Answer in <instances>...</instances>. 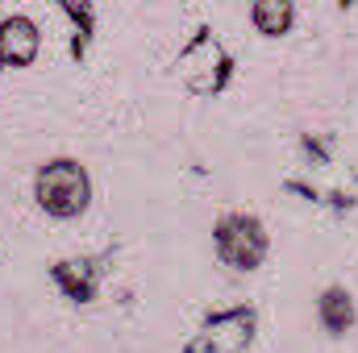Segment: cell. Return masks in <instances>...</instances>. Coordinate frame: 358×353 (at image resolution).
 Masks as SVG:
<instances>
[{"label":"cell","instance_id":"1","mask_svg":"<svg viewBox=\"0 0 358 353\" xmlns=\"http://www.w3.org/2000/svg\"><path fill=\"white\" fill-rule=\"evenodd\" d=\"M38 200L55 216H80L84 204H88V175H84V167H76L67 158L42 167L38 171Z\"/></svg>","mask_w":358,"mask_h":353},{"label":"cell","instance_id":"2","mask_svg":"<svg viewBox=\"0 0 358 353\" xmlns=\"http://www.w3.org/2000/svg\"><path fill=\"white\" fill-rule=\"evenodd\" d=\"M217 254L229 266H238V270L259 266L263 254H267V233H263V225H259L255 216H242V212L225 216V220L217 225Z\"/></svg>","mask_w":358,"mask_h":353},{"label":"cell","instance_id":"3","mask_svg":"<svg viewBox=\"0 0 358 353\" xmlns=\"http://www.w3.org/2000/svg\"><path fill=\"white\" fill-rule=\"evenodd\" d=\"M38 54V29L25 17H8L0 25V59L8 63H29Z\"/></svg>","mask_w":358,"mask_h":353},{"label":"cell","instance_id":"4","mask_svg":"<svg viewBox=\"0 0 358 353\" xmlns=\"http://www.w3.org/2000/svg\"><path fill=\"white\" fill-rule=\"evenodd\" d=\"M321 320H325L329 333H346V329H350L355 303H350V295H346L342 287H329V291H325V299H321Z\"/></svg>","mask_w":358,"mask_h":353},{"label":"cell","instance_id":"5","mask_svg":"<svg viewBox=\"0 0 358 353\" xmlns=\"http://www.w3.org/2000/svg\"><path fill=\"white\" fill-rule=\"evenodd\" d=\"M287 21H292V8L287 4H255V25L263 33H279Z\"/></svg>","mask_w":358,"mask_h":353}]
</instances>
